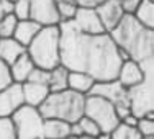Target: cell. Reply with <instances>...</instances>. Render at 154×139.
Wrapping results in <instances>:
<instances>
[{
    "instance_id": "cell-18",
    "label": "cell",
    "mask_w": 154,
    "mask_h": 139,
    "mask_svg": "<svg viewBox=\"0 0 154 139\" xmlns=\"http://www.w3.org/2000/svg\"><path fill=\"white\" fill-rule=\"evenodd\" d=\"M95 80L90 74L82 71H71L69 72V89L74 90V92H79L82 95H89L92 92Z\"/></svg>"
},
{
    "instance_id": "cell-31",
    "label": "cell",
    "mask_w": 154,
    "mask_h": 139,
    "mask_svg": "<svg viewBox=\"0 0 154 139\" xmlns=\"http://www.w3.org/2000/svg\"><path fill=\"white\" fill-rule=\"evenodd\" d=\"M120 2H122V7L126 15H134L138 12V8L141 7L143 0H120Z\"/></svg>"
},
{
    "instance_id": "cell-29",
    "label": "cell",
    "mask_w": 154,
    "mask_h": 139,
    "mask_svg": "<svg viewBox=\"0 0 154 139\" xmlns=\"http://www.w3.org/2000/svg\"><path fill=\"white\" fill-rule=\"evenodd\" d=\"M12 12L18 17V20H26V18H30V0H17L13 3Z\"/></svg>"
},
{
    "instance_id": "cell-35",
    "label": "cell",
    "mask_w": 154,
    "mask_h": 139,
    "mask_svg": "<svg viewBox=\"0 0 154 139\" xmlns=\"http://www.w3.org/2000/svg\"><path fill=\"white\" fill-rule=\"evenodd\" d=\"M97 139H112V133H107V131H100V134L97 136Z\"/></svg>"
},
{
    "instance_id": "cell-17",
    "label": "cell",
    "mask_w": 154,
    "mask_h": 139,
    "mask_svg": "<svg viewBox=\"0 0 154 139\" xmlns=\"http://www.w3.org/2000/svg\"><path fill=\"white\" fill-rule=\"evenodd\" d=\"M41 25L38 21L31 20V18H26V20H20L17 25V30H15V35L13 38L18 39L25 47H28V44L35 39V36L38 35V31L41 30Z\"/></svg>"
},
{
    "instance_id": "cell-2",
    "label": "cell",
    "mask_w": 154,
    "mask_h": 139,
    "mask_svg": "<svg viewBox=\"0 0 154 139\" xmlns=\"http://www.w3.org/2000/svg\"><path fill=\"white\" fill-rule=\"evenodd\" d=\"M110 35L130 59L143 62L154 57V31L141 25L134 15H125Z\"/></svg>"
},
{
    "instance_id": "cell-23",
    "label": "cell",
    "mask_w": 154,
    "mask_h": 139,
    "mask_svg": "<svg viewBox=\"0 0 154 139\" xmlns=\"http://www.w3.org/2000/svg\"><path fill=\"white\" fill-rule=\"evenodd\" d=\"M18 17L13 12L5 13L0 18V38H12L15 35L17 25H18Z\"/></svg>"
},
{
    "instance_id": "cell-7",
    "label": "cell",
    "mask_w": 154,
    "mask_h": 139,
    "mask_svg": "<svg viewBox=\"0 0 154 139\" xmlns=\"http://www.w3.org/2000/svg\"><path fill=\"white\" fill-rule=\"evenodd\" d=\"M17 128L18 139H45V118L39 108L31 105H23L12 116Z\"/></svg>"
},
{
    "instance_id": "cell-24",
    "label": "cell",
    "mask_w": 154,
    "mask_h": 139,
    "mask_svg": "<svg viewBox=\"0 0 154 139\" xmlns=\"http://www.w3.org/2000/svg\"><path fill=\"white\" fill-rule=\"evenodd\" d=\"M57 3V13H59L61 23H66V21H72L77 13V8L79 5L74 2V0H61Z\"/></svg>"
},
{
    "instance_id": "cell-36",
    "label": "cell",
    "mask_w": 154,
    "mask_h": 139,
    "mask_svg": "<svg viewBox=\"0 0 154 139\" xmlns=\"http://www.w3.org/2000/svg\"><path fill=\"white\" fill-rule=\"evenodd\" d=\"M79 139H97L95 136H89V134H82V136H79Z\"/></svg>"
},
{
    "instance_id": "cell-15",
    "label": "cell",
    "mask_w": 154,
    "mask_h": 139,
    "mask_svg": "<svg viewBox=\"0 0 154 139\" xmlns=\"http://www.w3.org/2000/svg\"><path fill=\"white\" fill-rule=\"evenodd\" d=\"M25 53H26V47L13 36L12 38H0V59L8 65L13 64Z\"/></svg>"
},
{
    "instance_id": "cell-16",
    "label": "cell",
    "mask_w": 154,
    "mask_h": 139,
    "mask_svg": "<svg viewBox=\"0 0 154 139\" xmlns=\"http://www.w3.org/2000/svg\"><path fill=\"white\" fill-rule=\"evenodd\" d=\"M35 67H36L35 61L30 57V54H28V53H25L23 56H20L15 62H13V64H10L13 80L18 82V83L26 82L28 77L31 75V72L35 71Z\"/></svg>"
},
{
    "instance_id": "cell-33",
    "label": "cell",
    "mask_w": 154,
    "mask_h": 139,
    "mask_svg": "<svg viewBox=\"0 0 154 139\" xmlns=\"http://www.w3.org/2000/svg\"><path fill=\"white\" fill-rule=\"evenodd\" d=\"M79 7H97L100 5L103 0H74Z\"/></svg>"
},
{
    "instance_id": "cell-8",
    "label": "cell",
    "mask_w": 154,
    "mask_h": 139,
    "mask_svg": "<svg viewBox=\"0 0 154 139\" xmlns=\"http://www.w3.org/2000/svg\"><path fill=\"white\" fill-rule=\"evenodd\" d=\"M72 25L79 31L87 33V35H102V33H107L95 7H79L74 20H72Z\"/></svg>"
},
{
    "instance_id": "cell-38",
    "label": "cell",
    "mask_w": 154,
    "mask_h": 139,
    "mask_svg": "<svg viewBox=\"0 0 154 139\" xmlns=\"http://www.w3.org/2000/svg\"><path fill=\"white\" fill-rule=\"evenodd\" d=\"M7 2H10V3H15V2H17V0H7Z\"/></svg>"
},
{
    "instance_id": "cell-10",
    "label": "cell",
    "mask_w": 154,
    "mask_h": 139,
    "mask_svg": "<svg viewBox=\"0 0 154 139\" xmlns=\"http://www.w3.org/2000/svg\"><path fill=\"white\" fill-rule=\"evenodd\" d=\"M30 18L38 21L41 26L59 25L61 18L56 0H30Z\"/></svg>"
},
{
    "instance_id": "cell-14",
    "label": "cell",
    "mask_w": 154,
    "mask_h": 139,
    "mask_svg": "<svg viewBox=\"0 0 154 139\" xmlns=\"http://www.w3.org/2000/svg\"><path fill=\"white\" fill-rule=\"evenodd\" d=\"M23 89V98H25V105H31V107L39 108L45 100L49 97L51 90L48 87V83L41 82H33V80H26L21 83Z\"/></svg>"
},
{
    "instance_id": "cell-20",
    "label": "cell",
    "mask_w": 154,
    "mask_h": 139,
    "mask_svg": "<svg viewBox=\"0 0 154 139\" xmlns=\"http://www.w3.org/2000/svg\"><path fill=\"white\" fill-rule=\"evenodd\" d=\"M69 72L71 71L62 64L51 69L49 77H48V87L51 92H61V90L69 89Z\"/></svg>"
},
{
    "instance_id": "cell-26",
    "label": "cell",
    "mask_w": 154,
    "mask_h": 139,
    "mask_svg": "<svg viewBox=\"0 0 154 139\" xmlns=\"http://www.w3.org/2000/svg\"><path fill=\"white\" fill-rule=\"evenodd\" d=\"M79 124H80V129H82V134H89V136L97 137L98 134H100V131H102L100 126H98L92 118H89V116H85V115L79 119Z\"/></svg>"
},
{
    "instance_id": "cell-28",
    "label": "cell",
    "mask_w": 154,
    "mask_h": 139,
    "mask_svg": "<svg viewBox=\"0 0 154 139\" xmlns=\"http://www.w3.org/2000/svg\"><path fill=\"white\" fill-rule=\"evenodd\" d=\"M13 82H15V80L12 77V69H10V65L0 59V90L7 89V87L12 85Z\"/></svg>"
},
{
    "instance_id": "cell-12",
    "label": "cell",
    "mask_w": 154,
    "mask_h": 139,
    "mask_svg": "<svg viewBox=\"0 0 154 139\" xmlns=\"http://www.w3.org/2000/svg\"><path fill=\"white\" fill-rule=\"evenodd\" d=\"M116 79H118L120 83L128 90L138 87L139 83L143 82V79H144V69H143L141 62H138L134 59L123 61L122 65H120V71H118Z\"/></svg>"
},
{
    "instance_id": "cell-11",
    "label": "cell",
    "mask_w": 154,
    "mask_h": 139,
    "mask_svg": "<svg viewBox=\"0 0 154 139\" xmlns=\"http://www.w3.org/2000/svg\"><path fill=\"white\" fill-rule=\"evenodd\" d=\"M25 105L23 89L21 83L13 82L7 89L0 90V118L3 116H13Z\"/></svg>"
},
{
    "instance_id": "cell-39",
    "label": "cell",
    "mask_w": 154,
    "mask_h": 139,
    "mask_svg": "<svg viewBox=\"0 0 154 139\" xmlns=\"http://www.w3.org/2000/svg\"><path fill=\"white\" fill-rule=\"evenodd\" d=\"M56 2H61V0H56Z\"/></svg>"
},
{
    "instance_id": "cell-34",
    "label": "cell",
    "mask_w": 154,
    "mask_h": 139,
    "mask_svg": "<svg viewBox=\"0 0 154 139\" xmlns=\"http://www.w3.org/2000/svg\"><path fill=\"white\" fill-rule=\"evenodd\" d=\"M123 123L130 124V126H138V121H139V116H136L134 113H130L128 116H125V118L122 119Z\"/></svg>"
},
{
    "instance_id": "cell-9",
    "label": "cell",
    "mask_w": 154,
    "mask_h": 139,
    "mask_svg": "<svg viewBox=\"0 0 154 139\" xmlns=\"http://www.w3.org/2000/svg\"><path fill=\"white\" fill-rule=\"evenodd\" d=\"M90 93L107 98V100H110L115 107L116 105H122V103H131L130 95H128V89H125L122 83H120L118 79L98 80V82H95V85H94V89Z\"/></svg>"
},
{
    "instance_id": "cell-13",
    "label": "cell",
    "mask_w": 154,
    "mask_h": 139,
    "mask_svg": "<svg viewBox=\"0 0 154 139\" xmlns=\"http://www.w3.org/2000/svg\"><path fill=\"white\" fill-rule=\"evenodd\" d=\"M95 8H97L102 23H103L105 30L108 33L123 20L125 15H126L120 0H103V2H102L100 5H97Z\"/></svg>"
},
{
    "instance_id": "cell-32",
    "label": "cell",
    "mask_w": 154,
    "mask_h": 139,
    "mask_svg": "<svg viewBox=\"0 0 154 139\" xmlns=\"http://www.w3.org/2000/svg\"><path fill=\"white\" fill-rule=\"evenodd\" d=\"M13 10V3L7 2V0H0V18H2L5 13L12 12Z\"/></svg>"
},
{
    "instance_id": "cell-4",
    "label": "cell",
    "mask_w": 154,
    "mask_h": 139,
    "mask_svg": "<svg viewBox=\"0 0 154 139\" xmlns=\"http://www.w3.org/2000/svg\"><path fill=\"white\" fill-rule=\"evenodd\" d=\"M26 53L36 67L51 71L61 64V25L43 26L28 44Z\"/></svg>"
},
{
    "instance_id": "cell-1",
    "label": "cell",
    "mask_w": 154,
    "mask_h": 139,
    "mask_svg": "<svg viewBox=\"0 0 154 139\" xmlns=\"http://www.w3.org/2000/svg\"><path fill=\"white\" fill-rule=\"evenodd\" d=\"M61 25V64L69 71H82L97 80L116 79L122 65L120 47L112 35H87L79 31L72 21Z\"/></svg>"
},
{
    "instance_id": "cell-40",
    "label": "cell",
    "mask_w": 154,
    "mask_h": 139,
    "mask_svg": "<svg viewBox=\"0 0 154 139\" xmlns=\"http://www.w3.org/2000/svg\"><path fill=\"white\" fill-rule=\"evenodd\" d=\"M151 2H154V0H151Z\"/></svg>"
},
{
    "instance_id": "cell-3",
    "label": "cell",
    "mask_w": 154,
    "mask_h": 139,
    "mask_svg": "<svg viewBox=\"0 0 154 139\" xmlns=\"http://www.w3.org/2000/svg\"><path fill=\"white\" fill-rule=\"evenodd\" d=\"M85 97L71 89L61 92H51L45 103L39 107L43 118H57L67 123H75L84 116L85 111Z\"/></svg>"
},
{
    "instance_id": "cell-22",
    "label": "cell",
    "mask_w": 154,
    "mask_h": 139,
    "mask_svg": "<svg viewBox=\"0 0 154 139\" xmlns=\"http://www.w3.org/2000/svg\"><path fill=\"white\" fill-rule=\"evenodd\" d=\"M112 139H143V136L138 126H130V124L120 121L112 131Z\"/></svg>"
},
{
    "instance_id": "cell-30",
    "label": "cell",
    "mask_w": 154,
    "mask_h": 139,
    "mask_svg": "<svg viewBox=\"0 0 154 139\" xmlns=\"http://www.w3.org/2000/svg\"><path fill=\"white\" fill-rule=\"evenodd\" d=\"M48 77H49V71L41 67H35V71L31 72V75L28 77V80L33 82H41V83H48Z\"/></svg>"
},
{
    "instance_id": "cell-37",
    "label": "cell",
    "mask_w": 154,
    "mask_h": 139,
    "mask_svg": "<svg viewBox=\"0 0 154 139\" xmlns=\"http://www.w3.org/2000/svg\"><path fill=\"white\" fill-rule=\"evenodd\" d=\"M64 139H79V136H74V134H69V136H66Z\"/></svg>"
},
{
    "instance_id": "cell-6",
    "label": "cell",
    "mask_w": 154,
    "mask_h": 139,
    "mask_svg": "<svg viewBox=\"0 0 154 139\" xmlns=\"http://www.w3.org/2000/svg\"><path fill=\"white\" fill-rule=\"evenodd\" d=\"M84 115L92 118L100 126V129L107 131V133H112L116 128V124L120 123L115 105L107 98L92 93L85 97V111H84Z\"/></svg>"
},
{
    "instance_id": "cell-27",
    "label": "cell",
    "mask_w": 154,
    "mask_h": 139,
    "mask_svg": "<svg viewBox=\"0 0 154 139\" xmlns=\"http://www.w3.org/2000/svg\"><path fill=\"white\" fill-rule=\"evenodd\" d=\"M138 129L143 139H154V119L148 116H141L138 121Z\"/></svg>"
},
{
    "instance_id": "cell-21",
    "label": "cell",
    "mask_w": 154,
    "mask_h": 139,
    "mask_svg": "<svg viewBox=\"0 0 154 139\" xmlns=\"http://www.w3.org/2000/svg\"><path fill=\"white\" fill-rule=\"evenodd\" d=\"M134 17L138 18V21L141 25H144L146 28L154 31V2H151V0H143L141 7L134 13Z\"/></svg>"
},
{
    "instance_id": "cell-25",
    "label": "cell",
    "mask_w": 154,
    "mask_h": 139,
    "mask_svg": "<svg viewBox=\"0 0 154 139\" xmlns=\"http://www.w3.org/2000/svg\"><path fill=\"white\" fill-rule=\"evenodd\" d=\"M0 139H18L17 128L12 116L0 118Z\"/></svg>"
},
{
    "instance_id": "cell-5",
    "label": "cell",
    "mask_w": 154,
    "mask_h": 139,
    "mask_svg": "<svg viewBox=\"0 0 154 139\" xmlns=\"http://www.w3.org/2000/svg\"><path fill=\"white\" fill-rule=\"evenodd\" d=\"M141 65L144 69V79L138 87L128 90L133 113L139 118L154 111V57L143 61Z\"/></svg>"
},
{
    "instance_id": "cell-19",
    "label": "cell",
    "mask_w": 154,
    "mask_h": 139,
    "mask_svg": "<svg viewBox=\"0 0 154 139\" xmlns=\"http://www.w3.org/2000/svg\"><path fill=\"white\" fill-rule=\"evenodd\" d=\"M45 139H64L71 134V123L57 118H45Z\"/></svg>"
}]
</instances>
